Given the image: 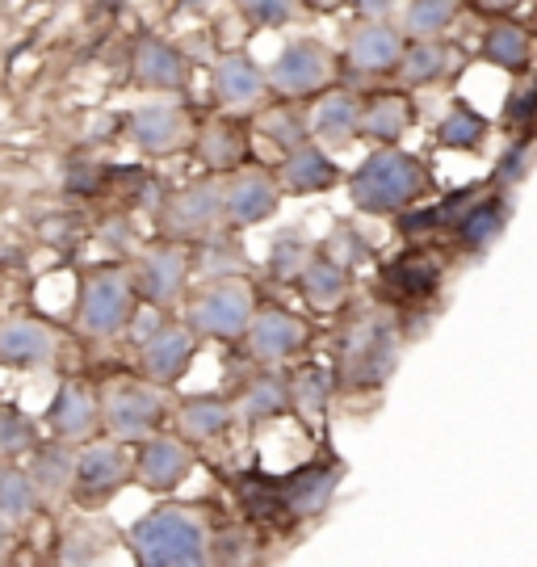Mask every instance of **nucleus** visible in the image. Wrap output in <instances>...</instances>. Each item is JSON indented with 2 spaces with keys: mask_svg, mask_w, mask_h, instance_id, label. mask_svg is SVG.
Here are the masks:
<instances>
[{
  "mask_svg": "<svg viewBox=\"0 0 537 567\" xmlns=\"http://www.w3.org/2000/svg\"><path fill=\"white\" fill-rule=\"evenodd\" d=\"M424 194H428V168L412 152H399L395 143H379V152H370L349 173V203L361 215H403Z\"/></svg>",
  "mask_w": 537,
  "mask_h": 567,
  "instance_id": "f257e3e1",
  "label": "nucleus"
},
{
  "mask_svg": "<svg viewBox=\"0 0 537 567\" xmlns=\"http://www.w3.org/2000/svg\"><path fill=\"white\" fill-rule=\"evenodd\" d=\"M131 555L147 567H194L210 559L206 526L189 508H152L126 534Z\"/></svg>",
  "mask_w": 537,
  "mask_h": 567,
  "instance_id": "f03ea898",
  "label": "nucleus"
},
{
  "mask_svg": "<svg viewBox=\"0 0 537 567\" xmlns=\"http://www.w3.org/2000/svg\"><path fill=\"white\" fill-rule=\"evenodd\" d=\"M257 316V303H252V290L236 278H219V282L202 286L189 303V328L202 332V337H219V341H236L248 332Z\"/></svg>",
  "mask_w": 537,
  "mask_h": 567,
  "instance_id": "7ed1b4c3",
  "label": "nucleus"
},
{
  "mask_svg": "<svg viewBox=\"0 0 537 567\" xmlns=\"http://www.w3.org/2000/svg\"><path fill=\"white\" fill-rule=\"evenodd\" d=\"M135 316V282L122 269H97L80 290V328L89 337H118Z\"/></svg>",
  "mask_w": 537,
  "mask_h": 567,
  "instance_id": "20e7f679",
  "label": "nucleus"
},
{
  "mask_svg": "<svg viewBox=\"0 0 537 567\" xmlns=\"http://www.w3.org/2000/svg\"><path fill=\"white\" fill-rule=\"evenodd\" d=\"M265 76L286 97H307L332 81V55L319 39H295L281 47V55L269 63Z\"/></svg>",
  "mask_w": 537,
  "mask_h": 567,
  "instance_id": "39448f33",
  "label": "nucleus"
},
{
  "mask_svg": "<svg viewBox=\"0 0 537 567\" xmlns=\"http://www.w3.org/2000/svg\"><path fill=\"white\" fill-rule=\"evenodd\" d=\"M198 353V332L189 324H156L140 341L143 374L159 386H173L185 379V370Z\"/></svg>",
  "mask_w": 537,
  "mask_h": 567,
  "instance_id": "423d86ee",
  "label": "nucleus"
},
{
  "mask_svg": "<svg viewBox=\"0 0 537 567\" xmlns=\"http://www.w3.org/2000/svg\"><path fill=\"white\" fill-rule=\"evenodd\" d=\"M131 475H135V466H131V458H126V450L118 442L84 446L76 454V463H72V487L84 501H110Z\"/></svg>",
  "mask_w": 537,
  "mask_h": 567,
  "instance_id": "0eeeda50",
  "label": "nucleus"
},
{
  "mask_svg": "<svg viewBox=\"0 0 537 567\" xmlns=\"http://www.w3.org/2000/svg\"><path fill=\"white\" fill-rule=\"evenodd\" d=\"M159 416H164V400H159L152 386H114L110 391V400H105V425L114 437L122 442H143V437H152V429L159 425Z\"/></svg>",
  "mask_w": 537,
  "mask_h": 567,
  "instance_id": "6e6552de",
  "label": "nucleus"
},
{
  "mask_svg": "<svg viewBox=\"0 0 537 567\" xmlns=\"http://www.w3.org/2000/svg\"><path fill=\"white\" fill-rule=\"evenodd\" d=\"M189 471H194V458H189V450L180 446L177 437H143L140 458H135L140 487L164 496V492H177L189 480Z\"/></svg>",
  "mask_w": 537,
  "mask_h": 567,
  "instance_id": "1a4fd4ad",
  "label": "nucleus"
},
{
  "mask_svg": "<svg viewBox=\"0 0 537 567\" xmlns=\"http://www.w3.org/2000/svg\"><path fill=\"white\" fill-rule=\"evenodd\" d=\"M281 206V185L269 173H244L223 189V219L231 227H257Z\"/></svg>",
  "mask_w": 537,
  "mask_h": 567,
  "instance_id": "9d476101",
  "label": "nucleus"
},
{
  "mask_svg": "<svg viewBox=\"0 0 537 567\" xmlns=\"http://www.w3.org/2000/svg\"><path fill=\"white\" fill-rule=\"evenodd\" d=\"M248 349H252V358L260 362H286V358H295L302 344H307V324L295 320L290 311H278V307H269V311H257L252 316V324H248Z\"/></svg>",
  "mask_w": 537,
  "mask_h": 567,
  "instance_id": "9b49d317",
  "label": "nucleus"
},
{
  "mask_svg": "<svg viewBox=\"0 0 537 567\" xmlns=\"http://www.w3.org/2000/svg\"><path fill=\"white\" fill-rule=\"evenodd\" d=\"M337 182H340V168L332 164V156L311 140L299 143V147H290L278 168V185L286 189V194H299V198L328 194Z\"/></svg>",
  "mask_w": 537,
  "mask_h": 567,
  "instance_id": "f8f14e48",
  "label": "nucleus"
},
{
  "mask_svg": "<svg viewBox=\"0 0 537 567\" xmlns=\"http://www.w3.org/2000/svg\"><path fill=\"white\" fill-rule=\"evenodd\" d=\"M126 131H131V143L143 147L147 156H168V152H177L180 143H185V135H189L180 105H168V102L140 105V110L131 114V122H126Z\"/></svg>",
  "mask_w": 537,
  "mask_h": 567,
  "instance_id": "ddd939ff",
  "label": "nucleus"
},
{
  "mask_svg": "<svg viewBox=\"0 0 537 567\" xmlns=\"http://www.w3.org/2000/svg\"><path fill=\"white\" fill-rule=\"evenodd\" d=\"M403 30H395L391 21H365L349 34V63L365 72V76H382L395 72L403 60Z\"/></svg>",
  "mask_w": 537,
  "mask_h": 567,
  "instance_id": "4468645a",
  "label": "nucleus"
},
{
  "mask_svg": "<svg viewBox=\"0 0 537 567\" xmlns=\"http://www.w3.org/2000/svg\"><path fill=\"white\" fill-rule=\"evenodd\" d=\"M185 278H189V261H185V248H177V244L152 248L140 261V269H135V282L156 307L177 303L180 290H185Z\"/></svg>",
  "mask_w": 537,
  "mask_h": 567,
  "instance_id": "2eb2a0df",
  "label": "nucleus"
},
{
  "mask_svg": "<svg viewBox=\"0 0 537 567\" xmlns=\"http://www.w3.org/2000/svg\"><path fill=\"white\" fill-rule=\"evenodd\" d=\"M508 194H487V198H471L466 210L454 219V236L466 252H487L492 244L504 236L508 227Z\"/></svg>",
  "mask_w": 537,
  "mask_h": 567,
  "instance_id": "dca6fc26",
  "label": "nucleus"
},
{
  "mask_svg": "<svg viewBox=\"0 0 537 567\" xmlns=\"http://www.w3.org/2000/svg\"><path fill=\"white\" fill-rule=\"evenodd\" d=\"M223 219V189L219 185H189L164 210V224L173 236H202Z\"/></svg>",
  "mask_w": 537,
  "mask_h": 567,
  "instance_id": "f3484780",
  "label": "nucleus"
},
{
  "mask_svg": "<svg viewBox=\"0 0 537 567\" xmlns=\"http://www.w3.org/2000/svg\"><path fill=\"white\" fill-rule=\"evenodd\" d=\"M269 89V76L252 55L244 51H231L215 63V97L231 110H244V105H257Z\"/></svg>",
  "mask_w": 537,
  "mask_h": 567,
  "instance_id": "a211bd4d",
  "label": "nucleus"
},
{
  "mask_svg": "<svg viewBox=\"0 0 537 567\" xmlns=\"http://www.w3.org/2000/svg\"><path fill=\"white\" fill-rule=\"evenodd\" d=\"M55 358V332L39 320H9L0 324V365L34 370Z\"/></svg>",
  "mask_w": 537,
  "mask_h": 567,
  "instance_id": "6ab92c4d",
  "label": "nucleus"
},
{
  "mask_svg": "<svg viewBox=\"0 0 537 567\" xmlns=\"http://www.w3.org/2000/svg\"><path fill=\"white\" fill-rule=\"evenodd\" d=\"M311 135H316L323 147H349V143H358L361 135V102L353 93H323L316 105V114H311Z\"/></svg>",
  "mask_w": 537,
  "mask_h": 567,
  "instance_id": "aec40b11",
  "label": "nucleus"
},
{
  "mask_svg": "<svg viewBox=\"0 0 537 567\" xmlns=\"http://www.w3.org/2000/svg\"><path fill=\"white\" fill-rule=\"evenodd\" d=\"M135 76L143 89H156V93H177L189 81V68L173 42L164 39H143L135 47Z\"/></svg>",
  "mask_w": 537,
  "mask_h": 567,
  "instance_id": "412c9836",
  "label": "nucleus"
},
{
  "mask_svg": "<svg viewBox=\"0 0 537 567\" xmlns=\"http://www.w3.org/2000/svg\"><path fill=\"white\" fill-rule=\"evenodd\" d=\"M483 60L499 68V72H525L534 63V34L517 25L513 18H496L487 30H483V42H478Z\"/></svg>",
  "mask_w": 537,
  "mask_h": 567,
  "instance_id": "4be33fe9",
  "label": "nucleus"
},
{
  "mask_svg": "<svg viewBox=\"0 0 537 567\" xmlns=\"http://www.w3.org/2000/svg\"><path fill=\"white\" fill-rule=\"evenodd\" d=\"M340 487V466H307V471H295L286 487H281V505L290 508L295 517H316L332 505Z\"/></svg>",
  "mask_w": 537,
  "mask_h": 567,
  "instance_id": "5701e85b",
  "label": "nucleus"
},
{
  "mask_svg": "<svg viewBox=\"0 0 537 567\" xmlns=\"http://www.w3.org/2000/svg\"><path fill=\"white\" fill-rule=\"evenodd\" d=\"M101 421V408L93 400V391L80 383H63L55 391V400H51V429L68 437V442H80V437H89Z\"/></svg>",
  "mask_w": 537,
  "mask_h": 567,
  "instance_id": "b1692460",
  "label": "nucleus"
},
{
  "mask_svg": "<svg viewBox=\"0 0 537 567\" xmlns=\"http://www.w3.org/2000/svg\"><path fill=\"white\" fill-rule=\"evenodd\" d=\"M403 84L412 89H424V84H437L454 72V47L441 39H416L403 47V60L395 68Z\"/></svg>",
  "mask_w": 537,
  "mask_h": 567,
  "instance_id": "393cba45",
  "label": "nucleus"
},
{
  "mask_svg": "<svg viewBox=\"0 0 537 567\" xmlns=\"http://www.w3.org/2000/svg\"><path fill=\"white\" fill-rule=\"evenodd\" d=\"M412 122H416V110L403 93H382L361 105V135L374 143H399Z\"/></svg>",
  "mask_w": 537,
  "mask_h": 567,
  "instance_id": "a878e982",
  "label": "nucleus"
},
{
  "mask_svg": "<svg viewBox=\"0 0 537 567\" xmlns=\"http://www.w3.org/2000/svg\"><path fill=\"white\" fill-rule=\"evenodd\" d=\"M299 286L311 303L328 311V307L344 303V295H349V265H340L337 257H328V252H316L311 261L302 265Z\"/></svg>",
  "mask_w": 537,
  "mask_h": 567,
  "instance_id": "bb28decb",
  "label": "nucleus"
},
{
  "mask_svg": "<svg viewBox=\"0 0 537 567\" xmlns=\"http://www.w3.org/2000/svg\"><path fill=\"white\" fill-rule=\"evenodd\" d=\"M236 421V404H227L219 395H189L180 404V433L194 442H215Z\"/></svg>",
  "mask_w": 537,
  "mask_h": 567,
  "instance_id": "cd10ccee",
  "label": "nucleus"
},
{
  "mask_svg": "<svg viewBox=\"0 0 537 567\" xmlns=\"http://www.w3.org/2000/svg\"><path fill=\"white\" fill-rule=\"evenodd\" d=\"M487 131H492V122L483 118L475 105L454 102L445 110V118L437 122L433 140H437L441 147H450V152H478L483 140H487Z\"/></svg>",
  "mask_w": 537,
  "mask_h": 567,
  "instance_id": "c85d7f7f",
  "label": "nucleus"
},
{
  "mask_svg": "<svg viewBox=\"0 0 537 567\" xmlns=\"http://www.w3.org/2000/svg\"><path fill=\"white\" fill-rule=\"evenodd\" d=\"M386 286L395 290L399 299L416 303V299H428L441 286V269H437V261H428V257H420V252H407V257H399V261L386 269Z\"/></svg>",
  "mask_w": 537,
  "mask_h": 567,
  "instance_id": "c756f323",
  "label": "nucleus"
},
{
  "mask_svg": "<svg viewBox=\"0 0 537 567\" xmlns=\"http://www.w3.org/2000/svg\"><path fill=\"white\" fill-rule=\"evenodd\" d=\"M290 408V386L281 383L278 374H260L248 383V391L239 395L236 412L248 421V425H265V421H273Z\"/></svg>",
  "mask_w": 537,
  "mask_h": 567,
  "instance_id": "7c9ffc66",
  "label": "nucleus"
},
{
  "mask_svg": "<svg viewBox=\"0 0 537 567\" xmlns=\"http://www.w3.org/2000/svg\"><path fill=\"white\" fill-rule=\"evenodd\" d=\"M462 13V0H407L403 4V34L412 39H437Z\"/></svg>",
  "mask_w": 537,
  "mask_h": 567,
  "instance_id": "2f4dec72",
  "label": "nucleus"
},
{
  "mask_svg": "<svg viewBox=\"0 0 537 567\" xmlns=\"http://www.w3.org/2000/svg\"><path fill=\"white\" fill-rule=\"evenodd\" d=\"M316 257V248L307 240V231H281L278 240L269 244V274L281 278V282H290V278H299L302 265Z\"/></svg>",
  "mask_w": 537,
  "mask_h": 567,
  "instance_id": "473e14b6",
  "label": "nucleus"
},
{
  "mask_svg": "<svg viewBox=\"0 0 537 567\" xmlns=\"http://www.w3.org/2000/svg\"><path fill=\"white\" fill-rule=\"evenodd\" d=\"M39 505V487L30 480V471H21V466H0V513L9 517V522H18V517H30Z\"/></svg>",
  "mask_w": 537,
  "mask_h": 567,
  "instance_id": "72a5a7b5",
  "label": "nucleus"
},
{
  "mask_svg": "<svg viewBox=\"0 0 537 567\" xmlns=\"http://www.w3.org/2000/svg\"><path fill=\"white\" fill-rule=\"evenodd\" d=\"M72 454L60 446H34V463H30V480H34V487L39 492H51V496H60V492H68V484H72Z\"/></svg>",
  "mask_w": 537,
  "mask_h": 567,
  "instance_id": "f704fd0d",
  "label": "nucleus"
},
{
  "mask_svg": "<svg viewBox=\"0 0 537 567\" xmlns=\"http://www.w3.org/2000/svg\"><path fill=\"white\" fill-rule=\"evenodd\" d=\"M198 152L210 168H236V161L244 156V135L236 131V122H215L202 131Z\"/></svg>",
  "mask_w": 537,
  "mask_h": 567,
  "instance_id": "c9c22d12",
  "label": "nucleus"
},
{
  "mask_svg": "<svg viewBox=\"0 0 537 567\" xmlns=\"http://www.w3.org/2000/svg\"><path fill=\"white\" fill-rule=\"evenodd\" d=\"M39 433L34 421L21 416L18 408H0V454H34Z\"/></svg>",
  "mask_w": 537,
  "mask_h": 567,
  "instance_id": "e433bc0d",
  "label": "nucleus"
},
{
  "mask_svg": "<svg viewBox=\"0 0 537 567\" xmlns=\"http://www.w3.org/2000/svg\"><path fill=\"white\" fill-rule=\"evenodd\" d=\"M239 9L260 30H281L286 21L295 18V0H239Z\"/></svg>",
  "mask_w": 537,
  "mask_h": 567,
  "instance_id": "4c0bfd02",
  "label": "nucleus"
},
{
  "mask_svg": "<svg viewBox=\"0 0 537 567\" xmlns=\"http://www.w3.org/2000/svg\"><path fill=\"white\" fill-rule=\"evenodd\" d=\"M529 164H534V143H529V140H513L508 147H504V156H499V164H496V185L525 182Z\"/></svg>",
  "mask_w": 537,
  "mask_h": 567,
  "instance_id": "58836bf2",
  "label": "nucleus"
},
{
  "mask_svg": "<svg viewBox=\"0 0 537 567\" xmlns=\"http://www.w3.org/2000/svg\"><path fill=\"white\" fill-rule=\"evenodd\" d=\"M295 395H299L302 412L319 416V412L328 408V395H332V379H328L323 370H302L299 383H295Z\"/></svg>",
  "mask_w": 537,
  "mask_h": 567,
  "instance_id": "ea45409f",
  "label": "nucleus"
},
{
  "mask_svg": "<svg viewBox=\"0 0 537 567\" xmlns=\"http://www.w3.org/2000/svg\"><path fill=\"white\" fill-rule=\"evenodd\" d=\"M265 135H269L273 143H281V147L290 152V147L307 143V126H302L299 114H290V110H278V114H269V118H265Z\"/></svg>",
  "mask_w": 537,
  "mask_h": 567,
  "instance_id": "a19ab883",
  "label": "nucleus"
},
{
  "mask_svg": "<svg viewBox=\"0 0 537 567\" xmlns=\"http://www.w3.org/2000/svg\"><path fill=\"white\" fill-rule=\"evenodd\" d=\"M504 122H508L513 131H529V126H537V81H529L520 93H513V97H508Z\"/></svg>",
  "mask_w": 537,
  "mask_h": 567,
  "instance_id": "79ce46f5",
  "label": "nucleus"
},
{
  "mask_svg": "<svg viewBox=\"0 0 537 567\" xmlns=\"http://www.w3.org/2000/svg\"><path fill=\"white\" fill-rule=\"evenodd\" d=\"M478 9L492 13V18H508L513 9H520V0H478Z\"/></svg>",
  "mask_w": 537,
  "mask_h": 567,
  "instance_id": "37998d69",
  "label": "nucleus"
},
{
  "mask_svg": "<svg viewBox=\"0 0 537 567\" xmlns=\"http://www.w3.org/2000/svg\"><path fill=\"white\" fill-rule=\"evenodd\" d=\"M361 13H370V18H382V13H391L399 0H353Z\"/></svg>",
  "mask_w": 537,
  "mask_h": 567,
  "instance_id": "c03bdc74",
  "label": "nucleus"
},
{
  "mask_svg": "<svg viewBox=\"0 0 537 567\" xmlns=\"http://www.w3.org/2000/svg\"><path fill=\"white\" fill-rule=\"evenodd\" d=\"M9 547V517H4V513H0V550Z\"/></svg>",
  "mask_w": 537,
  "mask_h": 567,
  "instance_id": "a18cd8bd",
  "label": "nucleus"
},
{
  "mask_svg": "<svg viewBox=\"0 0 537 567\" xmlns=\"http://www.w3.org/2000/svg\"><path fill=\"white\" fill-rule=\"evenodd\" d=\"M302 4H311V9H332L337 0H302Z\"/></svg>",
  "mask_w": 537,
  "mask_h": 567,
  "instance_id": "49530a36",
  "label": "nucleus"
},
{
  "mask_svg": "<svg viewBox=\"0 0 537 567\" xmlns=\"http://www.w3.org/2000/svg\"><path fill=\"white\" fill-rule=\"evenodd\" d=\"M534 21H537V0H534Z\"/></svg>",
  "mask_w": 537,
  "mask_h": 567,
  "instance_id": "de8ad7c7",
  "label": "nucleus"
}]
</instances>
